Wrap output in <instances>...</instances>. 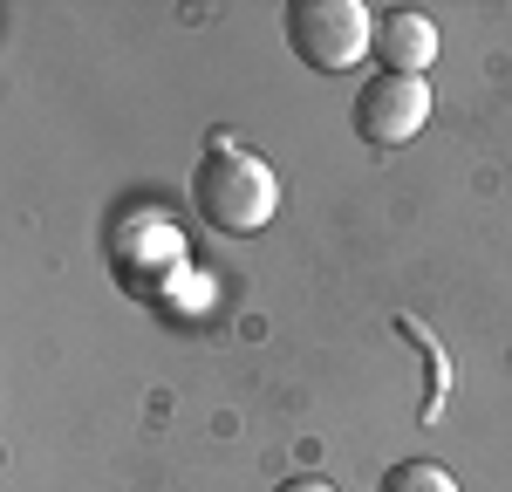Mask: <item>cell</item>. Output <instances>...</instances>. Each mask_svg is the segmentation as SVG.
Instances as JSON below:
<instances>
[{
	"mask_svg": "<svg viewBox=\"0 0 512 492\" xmlns=\"http://www.w3.org/2000/svg\"><path fill=\"white\" fill-rule=\"evenodd\" d=\"M280 28H287V48L315 76H342L376 48V14L362 0H294Z\"/></svg>",
	"mask_w": 512,
	"mask_h": 492,
	"instance_id": "cell-2",
	"label": "cell"
},
{
	"mask_svg": "<svg viewBox=\"0 0 512 492\" xmlns=\"http://www.w3.org/2000/svg\"><path fill=\"white\" fill-rule=\"evenodd\" d=\"M349 123H355V137H362V144L396 151V144H410V137L431 123V82H424V76H390V69H376V76L355 89Z\"/></svg>",
	"mask_w": 512,
	"mask_h": 492,
	"instance_id": "cell-3",
	"label": "cell"
},
{
	"mask_svg": "<svg viewBox=\"0 0 512 492\" xmlns=\"http://www.w3.org/2000/svg\"><path fill=\"white\" fill-rule=\"evenodd\" d=\"M274 492H335V486H328V479H280Z\"/></svg>",
	"mask_w": 512,
	"mask_h": 492,
	"instance_id": "cell-6",
	"label": "cell"
},
{
	"mask_svg": "<svg viewBox=\"0 0 512 492\" xmlns=\"http://www.w3.org/2000/svg\"><path fill=\"white\" fill-rule=\"evenodd\" d=\"M390 76H424L437 62V28L431 14H417V7H383L376 14V48H369Z\"/></svg>",
	"mask_w": 512,
	"mask_h": 492,
	"instance_id": "cell-4",
	"label": "cell"
},
{
	"mask_svg": "<svg viewBox=\"0 0 512 492\" xmlns=\"http://www.w3.org/2000/svg\"><path fill=\"white\" fill-rule=\"evenodd\" d=\"M192 205L212 233L253 240V233L274 226V212H280V171L260 151H246L233 130H212L205 158L192 164Z\"/></svg>",
	"mask_w": 512,
	"mask_h": 492,
	"instance_id": "cell-1",
	"label": "cell"
},
{
	"mask_svg": "<svg viewBox=\"0 0 512 492\" xmlns=\"http://www.w3.org/2000/svg\"><path fill=\"white\" fill-rule=\"evenodd\" d=\"M376 492H458V479H451L444 465H431V458H403V465L383 472Z\"/></svg>",
	"mask_w": 512,
	"mask_h": 492,
	"instance_id": "cell-5",
	"label": "cell"
}]
</instances>
